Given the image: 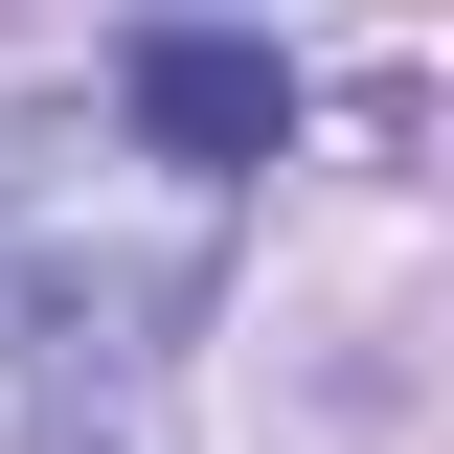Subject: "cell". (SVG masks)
Masks as SVG:
<instances>
[{"instance_id": "1", "label": "cell", "mask_w": 454, "mask_h": 454, "mask_svg": "<svg viewBox=\"0 0 454 454\" xmlns=\"http://www.w3.org/2000/svg\"><path fill=\"white\" fill-rule=\"evenodd\" d=\"M227 273V182L137 160V137H0V318L46 340V364H137L160 318H205Z\"/></svg>"}, {"instance_id": "2", "label": "cell", "mask_w": 454, "mask_h": 454, "mask_svg": "<svg viewBox=\"0 0 454 454\" xmlns=\"http://www.w3.org/2000/svg\"><path fill=\"white\" fill-rule=\"evenodd\" d=\"M114 91H137V160H182V182H250V160L295 137V68L227 46V23H137V68H114Z\"/></svg>"}]
</instances>
